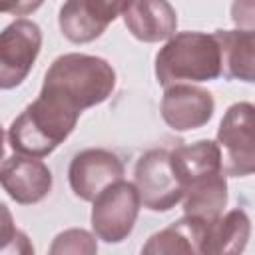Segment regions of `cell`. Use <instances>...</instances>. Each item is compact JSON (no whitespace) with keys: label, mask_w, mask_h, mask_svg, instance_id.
I'll use <instances>...</instances> for the list:
<instances>
[{"label":"cell","mask_w":255,"mask_h":255,"mask_svg":"<svg viewBox=\"0 0 255 255\" xmlns=\"http://www.w3.org/2000/svg\"><path fill=\"white\" fill-rule=\"evenodd\" d=\"M48 255H98V243L90 231L72 227L54 237Z\"/></svg>","instance_id":"cell-18"},{"label":"cell","mask_w":255,"mask_h":255,"mask_svg":"<svg viewBox=\"0 0 255 255\" xmlns=\"http://www.w3.org/2000/svg\"><path fill=\"white\" fill-rule=\"evenodd\" d=\"M183 213L185 217L197 219L205 225L213 223L223 215L227 203V181L223 173L199 179L183 189Z\"/></svg>","instance_id":"cell-17"},{"label":"cell","mask_w":255,"mask_h":255,"mask_svg":"<svg viewBox=\"0 0 255 255\" xmlns=\"http://www.w3.org/2000/svg\"><path fill=\"white\" fill-rule=\"evenodd\" d=\"M116 88V70L100 56L64 54L58 56L46 76L40 96H46L68 110L82 114L84 110L106 102Z\"/></svg>","instance_id":"cell-1"},{"label":"cell","mask_w":255,"mask_h":255,"mask_svg":"<svg viewBox=\"0 0 255 255\" xmlns=\"http://www.w3.org/2000/svg\"><path fill=\"white\" fill-rule=\"evenodd\" d=\"M133 185L139 203L151 211H169L183 197V189L171 173L167 149H149L135 161Z\"/></svg>","instance_id":"cell-7"},{"label":"cell","mask_w":255,"mask_h":255,"mask_svg":"<svg viewBox=\"0 0 255 255\" xmlns=\"http://www.w3.org/2000/svg\"><path fill=\"white\" fill-rule=\"evenodd\" d=\"M120 16L126 28L139 42H161L175 34L177 14L175 8L165 2H124Z\"/></svg>","instance_id":"cell-12"},{"label":"cell","mask_w":255,"mask_h":255,"mask_svg":"<svg viewBox=\"0 0 255 255\" xmlns=\"http://www.w3.org/2000/svg\"><path fill=\"white\" fill-rule=\"evenodd\" d=\"M40 48L42 30L32 20L18 18L0 32V90H12L28 78Z\"/></svg>","instance_id":"cell-6"},{"label":"cell","mask_w":255,"mask_h":255,"mask_svg":"<svg viewBox=\"0 0 255 255\" xmlns=\"http://www.w3.org/2000/svg\"><path fill=\"white\" fill-rule=\"evenodd\" d=\"M16 233H18V229H16L12 211L8 209L6 203L0 201V249H4V247L14 239Z\"/></svg>","instance_id":"cell-19"},{"label":"cell","mask_w":255,"mask_h":255,"mask_svg":"<svg viewBox=\"0 0 255 255\" xmlns=\"http://www.w3.org/2000/svg\"><path fill=\"white\" fill-rule=\"evenodd\" d=\"M251 235V221L243 209H231L209 223L203 255H241Z\"/></svg>","instance_id":"cell-16"},{"label":"cell","mask_w":255,"mask_h":255,"mask_svg":"<svg viewBox=\"0 0 255 255\" xmlns=\"http://www.w3.org/2000/svg\"><path fill=\"white\" fill-rule=\"evenodd\" d=\"M40 2L36 4H0V12H16V14H26L30 10H36Z\"/></svg>","instance_id":"cell-20"},{"label":"cell","mask_w":255,"mask_h":255,"mask_svg":"<svg viewBox=\"0 0 255 255\" xmlns=\"http://www.w3.org/2000/svg\"><path fill=\"white\" fill-rule=\"evenodd\" d=\"M124 2H102V0H70L60 8L58 24L74 44H88L100 38L106 28L120 16Z\"/></svg>","instance_id":"cell-10"},{"label":"cell","mask_w":255,"mask_h":255,"mask_svg":"<svg viewBox=\"0 0 255 255\" xmlns=\"http://www.w3.org/2000/svg\"><path fill=\"white\" fill-rule=\"evenodd\" d=\"M4 129H2V124H0V165H2V161H4Z\"/></svg>","instance_id":"cell-21"},{"label":"cell","mask_w":255,"mask_h":255,"mask_svg":"<svg viewBox=\"0 0 255 255\" xmlns=\"http://www.w3.org/2000/svg\"><path fill=\"white\" fill-rule=\"evenodd\" d=\"M221 54V76L227 80L253 82L255 68V32L249 30H215Z\"/></svg>","instance_id":"cell-15"},{"label":"cell","mask_w":255,"mask_h":255,"mask_svg":"<svg viewBox=\"0 0 255 255\" xmlns=\"http://www.w3.org/2000/svg\"><path fill=\"white\" fill-rule=\"evenodd\" d=\"M0 185L16 203L34 205L52 191V171L38 157L14 153L0 165Z\"/></svg>","instance_id":"cell-9"},{"label":"cell","mask_w":255,"mask_h":255,"mask_svg":"<svg viewBox=\"0 0 255 255\" xmlns=\"http://www.w3.org/2000/svg\"><path fill=\"white\" fill-rule=\"evenodd\" d=\"M78 118L80 114L66 106L46 96H38L10 124L8 141L14 153L38 159L46 157L74 131Z\"/></svg>","instance_id":"cell-3"},{"label":"cell","mask_w":255,"mask_h":255,"mask_svg":"<svg viewBox=\"0 0 255 255\" xmlns=\"http://www.w3.org/2000/svg\"><path fill=\"white\" fill-rule=\"evenodd\" d=\"M217 147L221 153V171L231 177H245L255 171V108L249 102H237L227 108L219 129Z\"/></svg>","instance_id":"cell-4"},{"label":"cell","mask_w":255,"mask_h":255,"mask_svg":"<svg viewBox=\"0 0 255 255\" xmlns=\"http://www.w3.org/2000/svg\"><path fill=\"white\" fill-rule=\"evenodd\" d=\"M124 179L122 159L104 147H88L76 153L68 167V181L76 197L94 201L104 189Z\"/></svg>","instance_id":"cell-8"},{"label":"cell","mask_w":255,"mask_h":255,"mask_svg":"<svg viewBox=\"0 0 255 255\" xmlns=\"http://www.w3.org/2000/svg\"><path fill=\"white\" fill-rule=\"evenodd\" d=\"M169 167L181 189L221 171V153L215 141L199 139L189 145H179L169 151Z\"/></svg>","instance_id":"cell-14"},{"label":"cell","mask_w":255,"mask_h":255,"mask_svg":"<svg viewBox=\"0 0 255 255\" xmlns=\"http://www.w3.org/2000/svg\"><path fill=\"white\" fill-rule=\"evenodd\" d=\"M213 112L215 100L211 92L191 84L169 86L161 98V118L175 131L203 128L213 118Z\"/></svg>","instance_id":"cell-11"},{"label":"cell","mask_w":255,"mask_h":255,"mask_svg":"<svg viewBox=\"0 0 255 255\" xmlns=\"http://www.w3.org/2000/svg\"><path fill=\"white\" fill-rule=\"evenodd\" d=\"M209 225L181 217L149 235L139 255H203V239Z\"/></svg>","instance_id":"cell-13"},{"label":"cell","mask_w":255,"mask_h":255,"mask_svg":"<svg viewBox=\"0 0 255 255\" xmlns=\"http://www.w3.org/2000/svg\"><path fill=\"white\" fill-rule=\"evenodd\" d=\"M139 205V195L133 183L122 179L110 185L94 199L90 215L94 235L106 243L124 241L133 231Z\"/></svg>","instance_id":"cell-5"},{"label":"cell","mask_w":255,"mask_h":255,"mask_svg":"<svg viewBox=\"0 0 255 255\" xmlns=\"http://www.w3.org/2000/svg\"><path fill=\"white\" fill-rule=\"evenodd\" d=\"M221 76V54L213 34L177 32L155 56V78L169 88L183 82H209Z\"/></svg>","instance_id":"cell-2"}]
</instances>
